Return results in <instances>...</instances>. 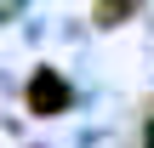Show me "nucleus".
<instances>
[{
	"label": "nucleus",
	"instance_id": "obj_1",
	"mask_svg": "<svg viewBox=\"0 0 154 148\" xmlns=\"http://www.w3.org/2000/svg\"><path fill=\"white\" fill-rule=\"evenodd\" d=\"M29 108H34V114H63V108H69V86L57 80V68H40V74L29 80Z\"/></svg>",
	"mask_w": 154,
	"mask_h": 148
},
{
	"label": "nucleus",
	"instance_id": "obj_2",
	"mask_svg": "<svg viewBox=\"0 0 154 148\" xmlns=\"http://www.w3.org/2000/svg\"><path fill=\"white\" fill-rule=\"evenodd\" d=\"M137 6H143V0H103V6L91 11V23H103V29H114V23H120L126 11H137Z\"/></svg>",
	"mask_w": 154,
	"mask_h": 148
}]
</instances>
